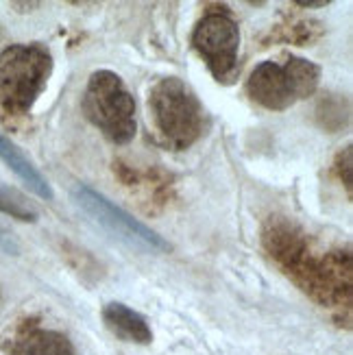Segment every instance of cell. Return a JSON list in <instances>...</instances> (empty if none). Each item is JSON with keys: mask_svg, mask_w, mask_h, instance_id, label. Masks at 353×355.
<instances>
[{"mask_svg": "<svg viewBox=\"0 0 353 355\" xmlns=\"http://www.w3.org/2000/svg\"><path fill=\"white\" fill-rule=\"evenodd\" d=\"M262 249L303 295L351 327L353 255L351 246H320L288 216H268L262 225Z\"/></svg>", "mask_w": 353, "mask_h": 355, "instance_id": "obj_1", "label": "cell"}, {"mask_svg": "<svg viewBox=\"0 0 353 355\" xmlns=\"http://www.w3.org/2000/svg\"><path fill=\"white\" fill-rule=\"evenodd\" d=\"M148 114L160 142L173 150L190 148L207 129L203 103L179 76H164L148 89Z\"/></svg>", "mask_w": 353, "mask_h": 355, "instance_id": "obj_2", "label": "cell"}, {"mask_svg": "<svg viewBox=\"0 0 353 355\" xmlns=\"http://www.w3.org/2000/svg\"><path fill=\"white\" fill-rule=\"evenodd\" d=\"M53 53L40 42L0 51V112L20 118L33 110L53 74Z\"/></svg>", "mask_w": 353, "mask_h": 355, "instance_id": "obj_3", "label": "cell"}, {"mask_svg": "<svg viewBox=\"0 0 353 355\" xmlns=\"http://www.w3.org/2000/svg\"><path fill=\"white\" fill-rule=\"evenodd\" d=\"M320 83V68L297 55H284L257 64L247 79V96L268 112L290 110L312 96Z\"/></svg>", "mask_w": 353, "mask_h": 355, "instance_id": "obj_4", "label": "cell"}, {"mask_svg": "<svg viewBox=\"0 0 353 355\" xmlns=\"http://www.w3.org/2000/svg\"><path fill=\"white\" fill-rule=\"evenodd\" d=\"M83 114L114 144H129L135 137V98L125 81L112 70L89 74L83 94Z\"/></svg>", "mask_w": 353, "mask_h": 355, "instance_id": "obj_5", "label": "cell"}, {"mask_svg": "<svg viewBox=\"0 0 353 355\" xmlns=\"http://www.w3.org/2000/svg\"><path fill=\"white\" fill-rule=\"evenodd\" d=\"M72 198L76 207H81L92 220L101 225L105 231H110L114 238L125 242L131 249H137L142 253H168L173 249L171 242L164 240L160 234H155L148 225L133 218L122 207L112 203L105 194L96 192L89 185H74Z\"/></svg>", "mask_w": 353, "mask_h": 355, "instance_id": "obj_6", "label": "cell"}, {"mask_svg": "<svg viewBox=\"0 0 353 355\" xmlns=\"http://www.w3.org/2000/svg\"><path fill=\"white\" fill-rule=\"evenodd\" d=\"M192 49L218 83H234L240 72V28L227 11H209L192 31Z\"/></svg>", "mask_w": 353, "mask_h": 355, "instance_id": "obj_7", "label": "cell"}, {"mask_svg": "<svg viewBox=\"0 0 353 355\" xmlns=\"http://www.w3.org/2000/svg\"><path fill=\"white\" fill-rule=\"evenodd\" d=\"M114 175L127 190L142 198L146 211H162L175 198V179L164 168H137L122 159L114 162Z\"/></svg>", "mask_w": 353, "mask_h": 355, "instance_id": "obj_8", "label": "cell"}, {"mask_svg": "<svg viewBox=\"0 0 353 355\" xmlns=\"http://www.w3.org/2000/svg\"><path fill=\"white\" fill-rule=\"evenodd\" d=\"M5 355H76V349L64 331L44 327L40 318L20 320L3 345Z\"/></svg>", "mask_w": 353, "mask_h": 355, "instance_id": "obj_9", "label": "cell"}, {"mask_svg": "<svg viewBox=\"0 0 353 355\" xmlns=\"http://www.w3.org/2000/svg\"><path fill=\"white\" fill-rule=\"evenodd\" d=\"M103 320L107 329L114 336H118L120 340L133 343V345H150L153 343V329L148 325V320L140 314L131 310L129 305L112 301L103 307Z\"/></svg>", "mask_w": 353, "mask_h": 355, "instance_id": "obj_10", "label": "cell"}, {"mask_svg": "<svg viewBox=\"0 0 353 355\" xmlns=\"http://www.w3.org/2000/svg\"><path fill=\"white\" fill-rule=\"evenodd\" d=\"M0 159L11 168V171L15 173V177H18L35 196H40L44 200H53L51 183L44 179V175L33 166V162H31L24 153L3 133H0Z\"/></svg>", "mask_w": 353, "mask_h": 355, "instance_id": "obj_11", "label": "cell"}, {"mask_svg": "<svg viewBox=\"0 0 353 355\" xmlns=\"http://www.w3.org/2000/svg\"><path fill=\"white\" fill-rule=\"evenodd\" d=\"M323 35V26L316 20H305V18H286L284 22L275 24L264 44L273 42H284V44H297V46H310L312 42L320 40Z\"/></svg>", "mask_w": 353, "mask_h": 355, "instance_id": "obj_12", "label": "cell"}, {"mask_svg": "<svg viewBox=\"0 0 353 355\" xmlns=\"http://www.w3.org/2000/svg\"><path fill=\"white\" fill-rule=\"evenodd\" d=\"M0 214H7L15 220L22 223H35L37 220V209L31 200L13 188H3L0 185Z\"/></svg>", "mask_w": 353, "mask_h": 355, "instance_id": "obj_13", "label": "cell"}, {"mask_svg": "<svg viewBox=\"0 0 353 355\" xmlns=\"http://www.w3.org/2000/svg\"><path fill=\"white\" fill-rule=\"evenodd\" d=\"M316 116H318V122L323 129L338 131L341 127H345L349 122V103H347V98L327 96L318 103Z\"/></svg>", "mask_w": 353, "mask_h": 355, "instance_id": "obj_14", "label": "cell"}, {"mask_svg": "<svg viewBox=\"0 0 353 355\" xmlns=\"http://www.w3.org/2000/svg\"><path fill=\"white\" fill-rule=\"evenodd\" d=\"M334 175L343 183L347 196H353V146L347 144L334 157Z\"/></svg>", "mask_w": 353, "mask_h": 355, "instance_id": "obj_15", "label": "cell"}, {"mask_svg": "<svg viewBox=\"0 0 353 355\" xmlns=\"http://www.w3.org/2000/svg\"><path fill=\"white\" fill-rule=\"evenodd\" d=\"M297 7H303V9H325L329 5V0H297L295 3Z\"/></svg>", "mask_w": 353, "mask_h": 355, "instance_id": "obj_16", "label": "cell"}, {"mask_svg": "<svg viewBox=\"0 0 353 355\" xmlns=\"http://www.w3.org/2000/svg\"><path fill=\"white\" fill-rule=\"evenodd\" d=\"M0 249H5L7 253H18V244H15L7 234L0 231Z\"/></svg>", "mask_w": 353, "mask_h": 355, "instance_id": "obj_17", "label": "cell"}, {"mask_svg": "<svg viewBox=\"0 0 353 355\" xmlns=\"http://www.w3.org/2000/svg\"><path fill=\"white\" fill-rule=\"evenodd\" d=\"M0 305H3V288H0Z\"/></svg>", "mask_w": 353, "mask_h": 355, "instance_id": "obj_18", "label": "cell"}]
</instances>
